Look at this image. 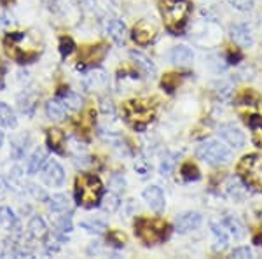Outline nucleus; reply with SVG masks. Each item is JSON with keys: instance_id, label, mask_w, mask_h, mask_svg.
I'll return each mask as SVG.
<instances>
[{"instance_id": "nucleus-49", "label": "nucleus", "mask_w": 262, "mask_h": 259, "mask_svg": "<svg viewBox=\"0 0 262 259\" xmlns=\"http://www.w3.org/2000/svg\"><path fill=\"white\" fill-rule=\"evenodd\" d=\"M253 242H255L257 245H262V235H257L255 238H253Z\"/></svg>"}, {"instance_id": "nucleus-20", "label": "nucleus", "mask_w": 262, "mask_h": 259, "mask_svg": "<svg viewBox=\"0 0 262 259\" xmlns=\"http://www.w3.org/2000/svg\"><path fill=\"white\" fill-rule=\"evenodd\" d=\"M107 83H108L107 74H105L103 70H95L88 75L86 81H84V88H86L88 91H95V90H100V88H105Z\"/></svg>"}, {"instance_id": "nucleus-11", "label": "nucleus", "mask_w": 262, "mask_h": 259, "mask_svg": "<svg viewBox=\"0 0 262 259\" xmlns=\"http://www.w3.org/2000/svg\"><path fill=\"white\" fill-rule=\"evenodd\" d=\"M143 200H145L147 205L154 212H158V214H161L164 210V205H166L164 194L159 186H149V188H145V191H143Z\"/></svg>"}, {"instance_id": "nucleus-42", "label": "nucleus", "mask_w": 262, "mask_h": 259, "mask_svg": "<svg viewBox=\"0 0 262 259\" xmlns=\"http://www.w3.org/2000/svg\"><path fill=\"white\" fill-rule=\"evenodd\" d=\"M253 256V252L248 247H238V249H234L232 250V257H252Z\"/></svg>"}, {"instance_id": "nucleus-27", "label": "nucleus", "mask_w": 262, "mask_h": 259, "mask_svg": "<svg viewBox=\"0 0 262 259\" xmlns=\"http://www.w3.org/2000/svg\"><path fill=\"white\" fill-rule=\"evenodd\" d=\"M212 231L215 235V240H217V245H215V250H224L227 247V229L222 223H212Z\"/></svg>"}, {"instance_id": "nucleus-35", "label": "nucleus", "mask_w": 262, "mask_h": 259, "mask_svg": "<svg viewBox=\"0 0 262 259\" xmlns=\"http://www.w3.org/2000/svg\"><path fill=\"white\" fill-rule=\"evenodd\" d=\"M180 173H182V179L184 181H198L200 179V172H198V168L194 167L192 163H185L184 167H182Z\"/></svg>"}, {"instance_id": "nucleus-25", "label": "nucleus", "mask_w": 262, "mask_h": 259, "mask_svg": "<svg viewBox=\"0 0 262 259\" xmlns=\"http://www.w3.org/2000/svg\"><path fill=\"white\" fill-rule=\"evenodd\" d=\"M48 203L51 212H56V214H63V212L70 210L72 207V202L67 194H54L53 198L48 200Z\"/></svg>"}, {"instance_id": "nucleus-10", "label": "nucleus", "mask_w": 262, "mask_h": 259, "mask_svg": "<svg viewBox=\"0 0 262 259\" xmlns=\"http://www.w3.org/2000/svg\"><path fill=\"white\" fill-rule=\"evenodd\" d=\"M201 214L198 212H185V214H180L175 221V229L179 233H189L192 229L201 226Z\"/></svg>"}, {"instance_id": "nucleus-50", "label": "nucleus", "mask_w": 262, "mask_h": 259, "mask_svg": "<svg viewBox=\"0 0 262 259\" xmlns=\"http://www.w3.org/2000/svg\"><path fill=\"white\" fill-rule=\"evenodd\" d=\"M2 142H4V133L0 131V147H2Z\"/></svg>"}, {"instance_id": "nucleus-37", "label": "nucleus", "mask_w": 262, "mask_h": 259, "mask_svg": "<svg viewBox=\"0 0 262 259\" xmlns=\"http://www.w3.org/2000/svg\"><path fill=\"white\" fill-rule=\"evenodd\" d=\"M56 228L60 229L61 233H70L72 231V215H61L60 219L56 221Z\"/></svg>"}, {"instance_id": "nucleus-45", "label": "nucleus", "mask_w": 262, "mask_h": 259, "mask_svg": "<svg viewBox=\"0 0 262 259\" xmlns=\"http://www.w3.org/2000/svg\"><path fill=\"white\" fill-rule=\"evenodd\" d=\"M111 186L116 191H121V189H124V186H126V181L122 179V175H112V179H111Z\"/></svg>"}, {"instance_id": "nucleus-5", "label": "nucleus", "mask_w": 262, "mask_h": 259, "mask_svg": "<svg viewBox=\"0 0 262 259\" xmlns=\"http://www.w3.org/2000/svg\"><path fill=\"white\" fill-rule=\"evenodd\" d=\"M238 173L247 186L262 193V156L248 154L239 161Z\"/></svg>"}, {"instance_id": "nucleus-21", "label": "nucleus", "mask_w": 262, "mask_h": 259, "mask_svg": "<svg viewBox=\"0 0 262 259\" xmlns=\"http://www.w3.org/2000/svg\"><path fill=\"white\" fill-rule=\"evenodd\" d=\"M0 224L9 231H18L19 221L11 207H0Z\"/></svg>"}, {"instance_id": "nucleus-7", "label": "nucleus", "mask_w": 262, "mask_h": 259, "mask_svg": "<svg viewBox=\"0 0 262 259\" xmlns=\"http://www.w3.org/2000/svg\"><path fill=\"white\" fill-rule=\"evenodd\" d=\"M107 54V46L105 44H98V46H88V48L82 49L81 58H79V65L77 70H86L88 67L95 65V63L101 62Z\"/></svg>"}, {"instance_id": "nucleus-41", "label": "nucleus", "mask_w": 262, "mask_h": 259, "mask_svg": "<svg viewBox=\"0 0 262 259\" xmlns=\"http://www.w3.org/2000/svg\"><path fill=\"white\" fill-rule=\"evenodd\" d=\"M135 170H137L142 177H147V175H149V172H150V167L145 163V160H140V161H137V163H135Z\"/></svg>"}, {"instance_id": "nucleus-9", "label": "nucleus", "mask_w": 262, "mask_h": 259, "mask_svg": "<svg viewBox=\"0 0 262 259\" xmlns=\"http://www.w3.org/2000/svg\"><path fill=\"white\" fill-rule=\"evenodd\" d=\"M131 37H133V41L137 42L138 46H147L156 39V27L150 25L149 21H140V23L133 28Z\"/></svg>"}, {"instance_id": "nucleus-28", "label": "nucleus", "mask_w": 262, "mask_h": 259, "mask_svg": "<svg viewBox=\"0 0 262 259\" xmlns=\"http://www.w3.org/2000/svg\"><path fill=\"white\" fill-rule=\"evenodd\" d=\"M100 207L105 212H108V214H114V212L121 207V200H119V196H117L116 193H107V194H103V196H101Z\"/></svg>"}, {"instance_id": "nucleus-23", "label": "nucleus", "mask_w": 262, "mask_h": 259, "mask_svg": "<svg viewBox=\"0 0 262 259\" xmlns=\"http://www.w3.org/2000/svg\"><path fill=\"white\" fill-rule=\"evenodd\" d=\"M46 160H48V154H46L44 149H37L33 154L30 156V160H28V167H27V172L28 175H35V173H39L42 167L46 165Z\"/></svg>"}, {"instance_id": "nucleus-36", "label": "nucleus", "mask_w": 262, "mask_h": 259, "mask_svg": "<svg viewBox=\"0 0 262 259\" xmlns=\"http://www.w3.org/2000/svg\"><path fill=\"white\" fill-rule=\"evenodd\" d=\"M74 49H75L74 41H72L70 37H61V39H60V53H61V56L63 58L70 56V54L74 53Z\"/></svg>"}, {"instance_id": "nucleus-40", "label": "nucleus", "mask_w": 262, "mask_h": 259, "mask_svg": "<svg viewBox=\"0 0 262 259\" xmlns=\"http://www.w3.org/2000/svg\"><path fill=\"white\" fill-rule=\"evenodd\" d=\"M161 84H163V88H166L168 91H173L177 84H179V79H177L175 74H168V75H164V79H163Z\"/></svg>"}, {"instance_id": "nucleus-2", "label": "nucleus", "mask_w": 262, "mask_h": 259, "mask_svg": "<svg viewBox=\"0 0 262 259\" xmlns=\"http://www.w3.org/2000/svg\"><path fill=\"white\" fill-rule=\"evenodd\" d=\"M124 116L126 121L133 126L135 130H145V126L154 119L156 116V109L152 105L150 100H143V98H137V100H129L124 104Z\"/></svg>"}, {"instance_id": "nucleus-47", "label": "nucleus", "mask_w": 262, "mask_h": 259, "mask_svg": "<svg viewBox=\"0 0 262 259\" xmlns=\"http://www.w3.org/2000/svg\"><path fill=\"white\" fill-rule=\"evenodd\" d=\"M6 189H7V184H6V181L0 177V196H2L4 193H6Z\"/></svg>"}, {"instance_id": "nucleus-15", "label": "nucleus", "mask_w": 262, "mask_h": 259, "mask_svg": "<svg viewBox=\"0 0 262 259\" xmlns=\"http://www.w3.org/2000/svg\"><path fill=\"white\" fill-rule=\"evenodd\" d=\"M131 60L137 65V69H140L142 74H145L147 77H154L156 75V65L152 63L149 56H145L143 53H138V51H131L129 53Z\"/></svg>"}, {"instance_id": "nucleus-3", "label": "nucleus", "mask_w": 262, "mask_h": 259, "mask_svg": "<svg viewBox=\"0 0 262 259\" xmlns=\"http://www.w3.org/2000/svg\"><path fill=\"white\" fill-rule=\"evenodd\" d=\"M135 235H137L145 245L159 244V242H163L166 238L168 224L161 219L138 217L135 221Z\"/></svg>"}, {"instance_id": "nucleus-1", "label": "nucleus", "mask_w": 262, "mask_h": 259, "mask_svg": "<svg viewBox=\"0 0 262 259\" xmlns=\"http://www.w3.org/2000/svg\"><path fill=\"white\" fill-rule=\"evenodd\" d=\"M101 196H103V184L96 175L84 173L79 175L75 181V198L81 207L91 209V207L100 205Z\"/></svg>"}, {"instance_id": "nucleus-51", "label": "nucleus", "mask_w": 262, "mask_h": 259, "mask_svg": "<svg viewBox=\"0 0 262 259\" xmlns=\"http://www.w3.org/2000/svg\"><path fill=\"white\" fill-rule=\"evenodd\" d=\"M0 2H9V0H0Z\"/></svg>"}, {"instance_id": "nucleus-34", "label": "nucleus", "mask_w": 262, "mask_h": 259, "mask_svg": "<svg viewBox=\"0 0 262 259\" xmlns=\"http://www.w3.org/2000/svg\"><path fill=\"white\" fill-rule=\"evenodd\" d=\"M81 228L90 233H96V235H101V233L107 231V226L101 221H84V223H81Z\"/></svg>"}, {"instance_id": "nucleus-43", "label": "nucleus", "mask_w": 262, "mask_h": 259, "mask_svg": "<svg viewBox=\"0 0 262 259\" xmlns=\"http://www.w3.org/2000/svg\"><path fill=\"white\" fill-rule=\"evenodd\" d=\"M215 88H219L217 93L222 96V98H226V96L231 95V84L229 83H217L215 84Z\"/></svg>"}, {"instance_id": "nucleus-26", "label": "nucleus", "mask_w": 262, "mask_h": 259, "mask_svg": "<svg viewBox=\"0 0 262 259\" xmlns=\"http://www.w3.org/2000/svg\"><path fill=\"white\" fill-rule=\"evenodd\" d=\"M0 125L6 128H14L18 125V117H16L14 110L4 102H0Z\"/></svg>"}, {"instance_id": "nucleus-12", "label": "nucleus", "mask_w": 262, "mask_h": 259, "mask_svg": "<svg viewBox=\"0 0 262 259\" xmlns=\"http://www.w3.org/2000/svg\"><path fill=\"white\" fill-rule=\"evenodd\" d=\"M219 135H221V137L232 147H243V144H245L243 131L234 125H221Z\"/></svg>"}, {"instance_id": "nucleus-30", "label": "nucleus", "mask_w": 262, "mask_h": 259, "mask_svg": "<svg viewBox=\"0 0 262 259\" xmlns=\"http://www.w3.org/2000/svg\"><path fill=\"white\" fill-rule=\"evenodd\" d=\"M28 149V137H18L11 142V154L14 160H21Z\"/></svg>"}, {"instance_id": "nucleus-33", "label": "nucleus", "mask_w": 262, "mask_h": 259, "mask_svg": "<svg viewBox=\"0 0 262 259\" xmlns=\"http://www.w3.org/2000/svg\"><path fill=\"white\" fill-rule=\"evenodd\" d=\"M227 194H229L232 200H242L245 196V189L236 179H231L227 182Z\"/></svg>"}, {"instance_id": "nucleus-22", "label": "nucleus", "mask_w": 262, "mask_h": 259, "mask_svg": "<svg viewBox=\"0 0 262 259\" xmlns=\"http://www.w3.org/2000/svg\"><path fill=\"white\" fill-rule=\"evenodd\" d=\"M107 33L112 37L114 42L124 44L126 41V25L121 19H111L107 23Z\"/></svg>"}, {"instance_id": "nucleus-14", "label": "nucleus", "mask_w": 262, "mask_h": 259, "mask_svg": "<svg viewBox=\"0 0 262 259\" xmlns=\"http://www.w3.org/2000/svg\"><path fill=\"white\" fill-rule=\"evenodd\" d=\"M231 37H232V41H234L238 46H242V48H250V46L253 44L252 32L247 25H232Z\"/></svg>"}, {"instance_id": "nucleus-38", "label": "nucleus", "mask_w": 262, "mask_h": 259, "mask_svg": "<svg viewBox=\"0 0 262 259\" xmlns=\"http://www.w3.org/2000/svg\"><path fill=\"white\" fill-rule=\"evenodd\" d=\"M108 245H114V247H122L124 245V242H126V236L124 235H121V233H117V231H112L111 235H108Z\"/></svg>"}, {"instance_id": "nucleus-24", "label": "nucleus", "mask_w": 262, "mask_h": 259, "mask_svg": "<svg viewBox=\"0 0 262 259\" xmlns=\"http://www.w3.org/2000/svg\"><path fill=\"white\" fill-rule=\"evenodd\" d=\"M58 98H60L63 104L69 107V110H77V109H81V105H82L81 95L70 91L69 88H67V90L65 88H61V91H58Z\"/></svg>"}, {"instance_id": "nucleus-17", "label": "nucleus", "mask_w": 262, "mask_h": 259, "mask_svg": "<svg viewBox=\"0 0 262 259\" xmlns=\"http://www.w3.org/2000/svg\"><path fill=\"white\" fill-rule=\"evenodd\" d=\"M46 142H48L49 149L58 154H63V146H65V133L58 128H49L46 131Z\"/></svg>"}, {"instance_id": "nucleus-39", "label": "nucleus", "mask_w": 262, "mask_h": 259, "mask_svg": "<svg viewBox=\"0 0 262 259\" xmlns=\"http://www.w3.org/2000/svg\"><path fill=\"white\" fill-rule=\"evenodd\" d=\"M229 4L238 11H250L253 7V0H229Z\"/></svg>"}, {"instance_id": "nucleus-19", "label": "nucleus", "mask_w": 262, "mask_h": 259, "mask_svg": "<svg viewBox=\"0 0 262 259\" xmlns=\"http://www.w3.org/2000/svg\"><path fill=\"white\" fill-rule=\"evenodd\" d=\"M28 233L33 240H44L48 236V226H46V221L40 215H33L28 223Z\"/></svg>"}, {"instance_id": "nucleus-6", "label": "nucleus", "mask_w": 262, "mask_h": 259, "mask_svg": "<svg viewBox=\"0 0 262 259\" xmlns=\"http://www.w3.org/2000/svg\"><path fill=\"white\" fill-rule=\"evenodd\" d=\"M198 158L206 161L215 167L227 165L231 161V151L221 142V140H205L200 147H198Z\"/></svg>"}, {"instance_id": "nucleus-32", "label": "nucleus", "mask_w": 262, "mask_h": 259, "mask_svg": "<svg viewBox=\"0 0 262 259\" xmlns=\"http://www.w3.org/2000/svg\"><path fill=\"white\" fill-rule=\"evenodd\" d=\"M247 123L253 130V142H255L259 147H262V117L252 116L250 119H247Z\"/></svg>"}, {"instance_id": "nucleus-46", "label": "nucleus", "mask_w": 262, "mask_h": 259, "mask_svg": "<svg viewBox=\"0 0 262 259\" xmlns=\"http://www.w3.org/2000/svg\"><path fill=\"white\" fill-rule=\"evenodd\" d=\"M11 21H12V19L9 18V16H6V14H0V32H2V30H6V28L11 25Z\"/></svg>"}, {"instance_id": "nucleus-31", "label": "nucleus", "mask_w": 262, "mask_h": 259, "mask_svg": "<svg viewBox=\"0 0 262 259\" xmlns=\"http://www.w3.org/2000/svg\"><path fill=\"white\" fill-rule=\"evenodd\" d=\"M222 224L226 226V229L231 233L232 236H234V238H242V236H243V226H242V223H239L238 219L226 217L222 221Z\"/></svg>"}, {"instance_id": "nucleus-29", "label": "nucleus", "mask_w": 262, "mask_h": 259, "mask_svg": "<svg viewBox=\"0 0 262 259\" xmlns=\"http://www.w3.org/2000/svg\"><path fill=\"white\" fill-rule=\"evenodd\" d=\"M177 160H179V154H177V152H168V154H164V158L161 161V167H159V173H161L163 177L171 175L173 170H175Z\"/></svg>"}, {"instance_id": "nucleus-4", "label": "nucleus", "mask_w": 262, "mask_h": 259, "mask_svg": "<svg viewBox=\"0 0 262 259\" xmlns=\"http://www.w3.org/2000/svg\"><path fill=\"white\" fill-rule=\"evenodd\" d=\"M161 14L166 28L173 33H179L185 25L189 14V4L185 0H163Z\"/></svg>"}, {"instance_id": "nucleus-16", "label": "nucleus", "mask_w": 262, "mask_h": 259, "mask_svg": "<svg viewBox=\"0 0 262 259\" xmlns=\"http://www.w3.org/2000/svg\"><path fill=\"white\" fill-rule=\"evenodd\" d=\"M67 110H69V107L58 96L46 104V114H48L51 121H63L67 117Z\"/></svg>"}, {"instance_id": "nucleus-18", "label": "nucleus", "mask_w": 262, "mask_h": 259, "mask_svg": "<svg viewBox=\"0 0 262 259\" xmlns=\"http://www.w3.org/2000/svg\"><path fill=\"white\" fill-rule=\"evenodd\" d=\"M37 100H39V96L35 95V93L32 91H23L21 95L18 96V107L21 112L25 114V116H33V112H35V107H37Z\"/></svg>"}, {"instance_id": "nucleus-13", "label": "nucleus", "mask_w": 262, "mask_h": 259, "mask_svg": "<svg viewBox=\"0 0 262 259\" xmlns=\"http://www.w3.org/2000/svg\"><path fill=\"white\" fill-rule=\"evenodd\" d=\"M194 60V53L187 46H175L170 51V62L177 67H189Z\"/></svg>"}, {"instance_id": "nucleus-8", "label": "nucleus", "mask_w": 262, "mask_h": 259, "mask_svg": "<svg viewBox=\"0 0 262 259\" xmlns=\"http://www.w3.org/2000/svg\"><path fill=\"white\" fill-rule=\"evenodd\" d=\"M42 181L48 186H51V188H60V186H63V182H65V170L56 161H49L42 168Z\"/></svg>"}, {"instance_id": "nucleus-44", "label": "nucleus", "mask_w": 262, "mask_h": 259, "mask_svg": "<svg viewBox=\"0 0 262 259\" xmlns=\"http://www.w3.org/2000/svg\"><path fill=\"white\" fill-rule=\"evenodd\" d=\"M30 193H32L37 200H40V202H46V200H49V198H48V194H46V191L39 189V186H35V184H30Z\"/></svg>"}, {"instance_id": "nucleus-48", "label": "nucleus", "mask_w": 262, "mask_h": 259, "mask_svg": "<svg viewBox=\"0 0 262 259\" xmlns=\"http://www.w3.org/2000/svg\"><path fill=\"white\" fill-rule=\"evenodd\" d=\"M12 177H14V179H18V177H19V170H18V168L14 170V173H12ZM11 184H12V188H14V189H18V188H16V186H18V184H16L14 181H11Z\"/></svg>"}]
</instances>
